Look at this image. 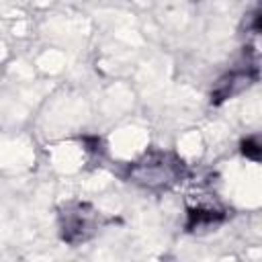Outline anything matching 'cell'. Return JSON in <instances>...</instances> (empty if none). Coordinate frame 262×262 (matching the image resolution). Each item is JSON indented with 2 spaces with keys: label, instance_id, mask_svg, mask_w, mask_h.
Returning a JSON list of instances; mask_svg holds the SVG:
<instances>
[{
  "label": "cell",
  "instance_id": "cell-1",
  "mask_svg": "<svg viewBox=\"0 0 262 262\" xmlns=\"http://www.w3.org/2000/svg\"><path fill=\"white\" fill-rule=\"evenodd\" d=\"M184 176L186 164L174 151L164 149H149L127 168V178L149 190L170 188Z\"/></svg>",
  "mask_w": 262,
  "mask_h": 262
},
{
  "label": "cell",
  "instance_id": "cell-2",
  "mask_svg": "<svg viewBox=\"0 0 262 262\" xmlns=\"http://www.w3.org/2000/svg\"><path fill=\"white\" fill-rule=\"evenodd\" d=\"M100 227V213L90 203H68L59 211V235L70 246H80L94 237Z\"/></svg>",
  "mask_w": 262,
  "mask_h": 262
},
{
  "label": "cell",
  "instance_id": "cell-3",
  "mask_svg": "<svg viewBox=\"0 0 262 262\" xmlns=\"http://www.w3.org/2000/svg\"><path fill=\"white\" fill-rule=\"evenodd\" d=\"M225 219V213L215 207H190L186 219V231H201L209 229Z\"/></svg>",
  "mask_w": 262,
  "mask_h": 262
},
{
  "label": "cell",
  "instance_id": "cell-4",
  "mask_svg": "<svg viewBox=\"0 0 262 262\" xmlns=\"http://www.w3.org/2000/svg\"><path fill=\"white\" fill-rule=\"evenodd\" d=\"M242 154H244L246 158L254 160V162H260V141H258L256 135H254V137H246V139L242 141Z\"/></svg>",
  "mask_w": 262,
  "mask_h": 262
}]
</instances>
